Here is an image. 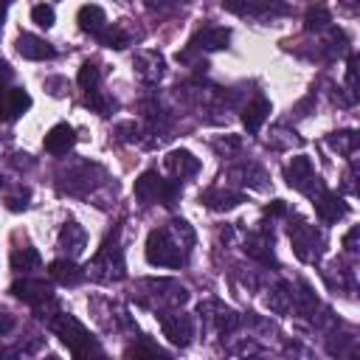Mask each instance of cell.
Listing matches in <instances>:
<instances>
[{
	"label": "cell",
	"instance_id": "4dcf8cb0",
	"mask_svg": "<svg viewBox=\"0 0 360 360\" xmlns=\"http://www.w3.org/2000/svg\"><path fill=\"white\" fill-rule=\"evenodd\" d=\"M25 200H28V191H22V194H14V197H8L6 202H8V208H11V211H22V208L28 205Z\"/></svg>",
	"mask_w": 360,
	"mask_h": 360
},
{
	"label": "cell",
	"instance_id": "1f68e13d",
	"mask_svg": "<svg viewBox=\"0 0 360 360\" xmlns=\"http://www.w3.org/2000/svg\"><path fill=\"white\" fill-rule=\"evenodd\" d=\"M11 112H8V90L0 87V121H8Z\"/></svg>",
	"mask_w": 360,
	"mask_h": 360
},
{
	"label": "cell",
	"instance_id": "8d00e7d4",
	"mask_svg": "<svg viewBox=\"0 0 360 360\" xmlns=\"http://www.w3.org/2000/svg\"><path fill=\"white\" fill-rule=\"evenodd\" d=\"M3 17H6V3L0 0V22H3Z\"/></svg>",
	"mask_w": 360,
	"mask_h": 360
},
{
	"label": "cell",
	"instance_id": "5bb4252c",
	"mask_svg": "<svg viewBox=\"0 0 360 360\" xmlns=\"http://www.w3.org/2000/svg\"><path fill=\"white\" fill-rule=\"evenodd\" d=\"M267 115H270V101H267L264 96H256V98L245 107V112H242V124H245V129H248L250 135H256V132L262 129V124H264Z\"/></svg>",
	"mask_w": 360,
	"mask_h": 360
},
{
	"label": "cell",
	"instance_id": "83f0119b",
	"mask_svg": "<svg viewBox=\"0 0 360 360\" xmlns=\"http://www.w3.org/2000/svg\"><path fill=\"white\" fill-rule=\"evenodd\" d=\"M31 20H34L39 28H51V25H53V20H56V14H53V8H51V6L39 3V6H34V8H31Z\"/></svg>",
	"mask_w": 360,
	"mask_h": 360
},
{
	"label": "cell",
	"instance_id": "7a4b0ae2",
	"mask_svg": "<svg viewBox=\"0 0 360 360\" xmlns=\"http://www.w3.org/2000/svg\"><path fill=\"white\" fill-rule=\"evenodd\" d=\"M135 197L143 202V205H152V202H163V205H174L177 197H180V186L174 180H163L158 172H143L138 180H135Z\"/></svg>",
	"mask_w": 360,
	"mask_h": 360
},
{
	"label": "cell",
	"instance_id": "ba28073f",
	"mask_svg": "<svg viewBox=\"0 0 360 360\" xmlns=\"http://www.w3.org/2000/svg\"><path fill=\"white\" fill-rule=\"evenodd\" d=\"M315 211H318V217H321L323 222H338L340 217H346L349 205H346L335 191L321 188V191H318V197H315Z\"/></svg>",
	"mask_w": 360,
	"mask_h": 360
},
{
	"label": "cell",
	"instance_id": "d6a6232c",
	"mask_svg": "<svg viewBox=\"0 0 360 360\" xmlns=\"http://www.w3.org/2000/svg\"><path fill=\"white\" fill-rule=\"evenodd\" d=\"M14 329V318L8 315V312H0V335H6V332H11Z\"/></svg>",
	"mask_w": 360,
	"mask_h": 360
},
{
	"label": "cell",
	"instance_id": "44dd1931",
	"mask_svg": "<svg viewBox=\"0 0 360 360\" xmlns=\"http://www.w3.org/2000/svg\"><path fill=\"white\" fill-rule=\"evenodd\" d=\"M202 202H205L208 208H214V211H228V208L239 205V202H242V197H239V194H233V191H217V188H211V191H205Z\"/></svg>",
	"mask_w": 360,
	"mask_h": 360
},
{
	"label": "cell",
	"instance_id": "4316f807",
	"mask_svg": "<svg viewBox=\"0 0 360 360\" xmlns=\"http://www.w3.org/2000/svg\"><path fill=\"white\" fill-rule=\"evenodd\" d=\"M84 104H87L90 110H96L98 115H110V110H112V101H110L107 96H101L98 90H87V98H84Z\"/></svg>",
	"mask_w": 360,
	"mask_h": 360
},
{
	"label": "cell",
	"instance_id": "603a6c76",
	"mask_svg": "<svg viewBox=\"0 0 360 360\" xmlns=\"http://www.w3.org/2000/svg\"><path fill=\"white\" fill-rule=\"evenodd\" d=\"M329 146H332V149H338V152H343V155H352V152H354V146H357V135H354L352 129L332 132V135H329Z\"/></svg>",
	"mask_w": 360,
	"mask_h": 360
},
{
	"label": "cell",
	"instance_id": "9a60e30c",
	"mask_svg": "<svg viewBox=\"0 0 360 360\" xmlns=\"http://www.w3.org/2000/svg\"><path fill=\"white\" fill-rule=\"evenodd\" d=\"M135 70L146 82H158L163 76V56L158 51H141L135 56Z\"/></svg>",
	"mask_w": 360,
	"mask_h": 360
},
{
	"label": "cell",
	"instance_id": "6da1fadb",
	"mask_svg": "<svg viewBox=\"0 0 360 360\" xmlns=\"http://www.w3.org/2000/svg\"><path fill=\"white\" fill-rule=\"evenodd\" d=\"M51 329L56 332V338L68 346V352L73 357H90V354H98V343L96 338L87 332V326L82 321H76L73 315H65L59 312L56 318H51Z\"/></svg>",
	"mask_w": 360,
	"mask_h": 360
},
{
	"label": "cell",
	"instance_id": "ac0fdd59",
	"mask_svg": "<svg viewBox=\"0 0 360 360\" xmlns=\"http://www.w3.org/2000/svg\"><path fill=\"white\" fill-rule=\"evenodd\" d=\"M51 276L59 281V284H79L82 278H84V273L79 270V264L73 262V259H56V262H51Z\"/></svg>",
	"mask_w": 360,
	"mask_h": 360
},
{
	"label": "cell",
	"instance_id": "d4e9b609",
	"mask_svg": "<svg viewBox=\"0 0 360 360\" xmlns=\"http://www.w3.org/2000/svg\"><path fill=\"white\" fill-rule=\"evenodd\" d=\"M76 79H79V84H82L84 90H96V84H98V79H101V70H98L96 62L87 59V62L79 68V76H76Z\"/></svg>",
	"mask_w": 360,
	"mask_h": 360
},
{
	"label": "cell",
	"instance_id": "836d02e7",
	"mask_svg": "<svg viewBox=\"0 0 360 360\" xmlns=\"http://www.w3.org/2000/svg\"><path fill=\"white\" fill-rule=\"evenodd\" d=\"M357 233H360V231H357V228H352V231L343 236V248H346V250H357V248H354V242H357Z\"/></svg>",
	"mask_w": 360,
	"mask_h": 360
},
{
	"label": "cell",
	"instance_id": "cb8c5ba5",
	"mask_svg": "<svg viewBox=\"0 0 360 360\" xmlns=\"http://www.w3.org/2000/svg\"><path fill=\"white\" fill-rule=\"evenodd\" d=\"M329 22H332V17H329V11H326L323 6L309 8L307 17H304V28H307V31H323Z\"/></svg>",
	"mask_w": 360,
	"mask_h": 360
},
{
	"label": "cell",
	"instance_id": "8992f818",
	"mask_svg": "<svg viewBox=\"0 0 360 360\" xmlns=\"http://www.w3.org/2000/svg\"><path fill=\"white\" fill-rule=\"evenodd\" d=\"M160 329L163 335L174 343V346H186L191 340V318L183 312H172V315H160Z\"/></svg>",
	"mask_w": 360,
	"mask_h": 360
},
{
	"label": "cell",
	"instance_id": "4fadbf2b",
	"mask_svg": "<svg viewBox=\"0 0 360 360\" xmlns=\"http://www.w3.org/2000/svg\"><path fill=\"white\" fill-rule=\"evenodd\" d=\"M166 169L174 174V177H188L200 169V158H194L188 149H172L166 155Z\"/></svg>",
	"mask_w": 360,
	"mask_h": 360
},
{
	"label": "cell",
	"instance_id": "f1b7e54d",
	"mask_svg": "<svg viewBox=\"0 0 360 360\" xmlns=\"http://www.w3.org/2000/svg\"><path fill=\"white\" fill-rule=\"evenodd\" d=\"M270 309H273V312H287V309H290V292L276 290V292L270 295Z\"/></svg>",
	"mask_w": 360,
	"mask_h": 360
},
{
	"label": "cell",
	"instance_id": "7402d4cb",
	"mask_svg": "<svg viewBox=\"0 0 360 360\" xmlns=\"http://www.w3.org/2000/svg\"><path fill=\"white\" fill-rule=\"evenodd\" d=\"M28 107H31V96L22 87H11L8 90V112H11V118L22 115Z\"/></svg>",
	"mask_w": 360,
	"mask_h": 360
},
{
	"label": "cell",
	"instance_id": "e0dca14e",
	"mask_svg": "<svg viewBox=\"0 0 360 360\" xmlns=\"http://www.w3.org/2000/svg\"><path fill=\"white\" fill-rule=\"evenodd\" d=\"M222 8L233 14H267V11H284V6L273 0H222Z\"/></svg>",
	"mask_w": 360,
	"mask_h": 360
},
{
	"label": "cell",
	"instance_id": "e575fe53",
	"mask_svg": "<svg viewBox=\"0 0 360 360\" xmlns=\"http://www.w3.org/2000/svg\"><path fill=\"white\" fill-rule=\"evenodd\" d=\"M127 354H129V357H132V354H141V349H129ZM146 354H163V352H160V349H146Z\"/></svg>",
	"mask_w": 360,
	"mask_h": 360
},
{
	"label": "cell",
	"instance_id": "7c38bea8",
	"mask_svg": "<svg viewBox=\"0 0 360 360\" xmlns=\"http://www.w3.org/2000/svg\"><path fill=\"white\" fill-rule=\"evenodd\" d=\"M17 53H20L22 59L39 62V59H51V56H53V48H51L45 39L34 37V34H20V39H17Z\"/></svg>",
	"mask_w": 360,
	"mask_h": 360
},
{
	"label": "cell",
	"instance_id": "ffe728a7",
	"mask_svg": "<svg viewBox=\"0 0 360 360\" xmlns=\"http://www.w3.org/2000/svg\"><path fill=\"white\" fill-rule=\"evenodd\" d=\"M245 250H248V256L259 259L262 264H273L276 262V256H273V239L270 236H253V239H248Z\"/></svg>",
	"mask_w": 360,
	"mask_h": 360
},
{
	"label": "cell",
	"instance_id": "d6986e66",
	"mask_svg": "<svg viewBox=\"0 0 360 360\" xmlns=\"http://www.w3.org/2000/svg\"><path fill=\"white\" fill-rule=\"evenodd\" d=\"M42 264V256L37 253V248H17L14 253H11V270H17V273H25V270H37Z\"/></svg>",
	"mask_w": 360,
	"mask_h": 360
},
{
	"label": "cell",
	"instance_id": "3957f363",
	"mask_svg": "<svg viewBox=\"0 0 360 360\" xmlns=\"http://www.w3.org/2000/svg\"><path fill=\"white\" fill-rule=\"evenodd\" d=\"M146 262L158 267H180L186 262L183 245L172 239V231H152L146 239Z\"/></svg>",
	"mask_w": 360,
	"mask_h": 360
},
{
	"label": "cell",
	"instance_id": "277c9868",
	"mask_svg": "<svg viewBox=\"0 0 360 360\" xmlns=\"http://www.w3.org/2000/svg\"><path fill=\"white\" fill-rule=\"evenodd\" d=\"M284 177H287V183H290L292 188L307 191V194H312V186H321L318 177H315V169H312L309 158H304V155H295V158L287 163Z\"/></svg>",
	"mask_w": 360,
	"mask_h": 360
},
{
	"label": "cell",
	"instance_id": "f546056e",
	"mask_svg": "<svg viewBox=\"0 0 360 360\" xmlns=\"http://www.w3.org/2000/svg\"><path fill=\"white\" fill-rule=\"evenodd\" d=\"M264 214H267V217H284V214H287L284 200H273V202H267V205H264Z\"/></svg>",
	"mask_w": 360,
	"mask_h": 360
},
{
	"label": "cell",
	"instance_id": "484cf974",
	"mask_svg": "<svg viewBox=\"0 0 360 360\" xmlns=\"http://www.w3.org/2000/svg\"><path fill=\"white\" fill-rule=\"evenodd\" d=\"M98 37H101V42H104L107 48H115V51H121V48H127V45H129V37H127L118 25H115V28H104Z\"/></svg>",
	"mask_w": 360,
	"mask_h": 360
},
{
	"label": "cell",
	"instance_id": "9c48e42d",
	"mask_svg": "<svg viewBox=\"0 0 360 360\" xmlns=\"http://www.w3.org/2000/svg\"><path fill=\"white\" fill-rule=\"evenodd\" d=\"M290 239H292V248H295V253H298V259H304V262H312L315 256H318V239H315V233H312V228L309 225H304V222H298V225H292L290 228Z\"/></svg>",
	"mask_w": 360,
	"mask_h": 360
},
{
	"label": "cell",
	"instance_id": "5b68a950",
	"mask_svg": "<svg viewBox=\"0 0 360 360\" xmlns=\"http://www.w3.org/2000/svg\"><path fill=\"white\" fill-rule=\"evenodd\" d=\"M11 295L25 304H42L51 301V284L45 278H22L11 284Z\"/></svg>",
	"mask_w": 360,
	"mask_h": 360
},
{
	"label": "cell",
	"instance_id": "2e32d148",
	"mask_svg": "<svg viewBox=\"0 0 360 360\" xmlns=\"http://www.w3.org/2000/svg\"><path fill=\"white\" fill-rule=\"evenodd\" d=\"M84 242H87V236H84V228L79 222H65L62 225V231H59V248H65L68 256H79L84 250Z\"/></svg>",
	"mask_w": 360,
	"mask_h": 360
},
{
	"label": "cell",
	"instance_id": "30bf717a",
	"mask_svg": "<svg viewBox=\"0 0 360 360\" xmlns=\"http://www.w3.org/2000/svg\"><path fill=\"white\" fill-rule=\"evenodd\" d=\"M228 42H231V28H222V25L202 28V31L194 34V39H191V45L200 48V51H222Z\"/></svg>",
	"mask_w": 360,
	"mask_h": 360
},
{
	"label": "cell",
	"instance_id": "d590c367",
	"mask_svg": "<svg viewBox=\"0 0 360 360\" xmlns=\"http://www.w3.org/2000/svg\"><path fill=\"white\" fill-rule=\"evenodd\" d=\"M217 149H225V143H217ZM228 149H239V141L231 138V141H228Z\"/></svg>",
	"mask_w": 360,
	"mask_h": 360
},
{
	"label": "cell",
	"instance_id": "8fae6325",
	"mask_svg": "<svg viewBox=\"0 0 360 360\" xmlns=\"http://www.w3.org/2000/svg\"><path fill=\"white\" fill-rule=\"evenodd\" d=\"M76 22H79V28H82V31L96 34V37H98V34L107 28V14H104V8H101V6L87 3V6H82V8H79Z\"/></svg>",
	"mask_w": 360,
	"mask_h": 360
},
{
	"label": "cell",
	"instance_id": "52a82bcc",
	"mask_svg": "<svg viewBox=\"0 0 360 360\" xmlns=\"http://www.w3.org/2000/svg\"><path fill=\"white\" fill-rule=\"evenodd\" d=\"M45 152H51V155H65L68 149H73V143H76V132H73V127L70 124H53L48 132H45Z\"/></svg>",
	"mask_w": 360,
	"mask_h": 360
}]
</instances>
